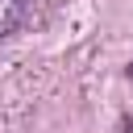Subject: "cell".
Returning a JSON list of instances; mask_svg holds the SVG:
<instances>
[{"label":"cell","mask_w":133,"mask_h":133,"mask_svg":"<svg viewBox=\"0 0 133 133\" xmlns=\"http://www.w3.org/2000/svg\"><path fill=\"white\" fill-rule=\"evenodd\" d=\"M29 17V0H0V37L17 33Z\"/></svg>","instance_id":"cell-1"},{"label":"cell","mask_w":133,"mask_h":133,"mask_svg":"<svg viewBox=\"0 0 133 133\" xmlns=\"http://www.w3.org/2000/svg\"><path fill=\"white\" fill-rule=\"evenodd\" d=\"M129 75H133V66H129Z\"/></svg>","instance_id":"cell-2"}]
</instances>
